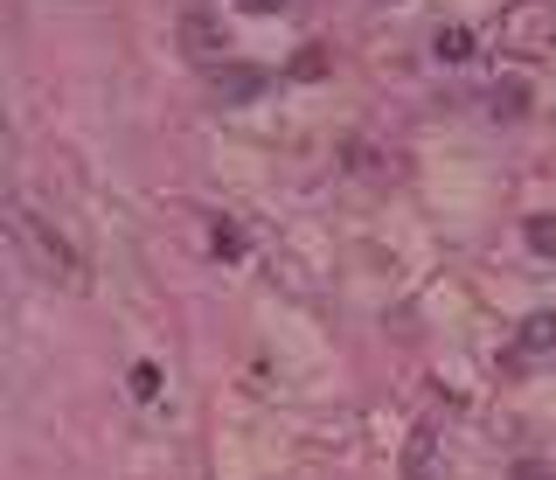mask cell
Returning <instances> with one entry per match:
<instances>
[{
    "label": "cell",
    "instance_id": "1",
    "mask_svg": "<svg viewBox=\"0 0 556 480\" xmlns=\"http://www.w3.org/2000/svg\"><path fill=\"white\" fill-rule=\"evenodd\" d=\"M8 230H14V244H22L28 258H35V271H42V279L70 286V293H84V286H91V265H84V251L70 244V237H63L42 210H35L28 195H14V202H8Z\"/></svg>",
    "mask_w": 556,
    "mask_h": 480
},
{
    "label": "cell",
    "instance_id": "2",
    "mask_svg": "<svg viewBox=\"0 0 556 480\" xmlns=\"http://www.w3.org/2000/svg\"><path fill=\"white\" fill-rule=\"evenodd\" d=\"M501 49L508 56H549L556 49V0H515L508 14H501Z\"/></svg>",
    "mask_w": 556,
    "mask_h": 480
},
{
    "label": "cell",
    "instance_id": "3",
    "mask_svg": "<svg viewBox=\"0 0 556 480\" xmlns=\"http://www.w3.org/2000/svg\"><path fill=\"white\" fill-rule=\"evenodd\" d=\"M271 91V71H257V63H216V98H230V105H243V98Z\"/></svg>",
    "mask_w": 556,
    "mask_h": 480
},
{
    "label": "cell",
    "instance_id": "4",
    "mask_svg": "<svg viewBox=\"0 0 556 480\" xmlns=\"http://www.w3.org/2000/svg\"><path fill=\"white\" fill-rule=\"evenodd\" d=\"M404 480H439V425H417L404 445Z\"/></svg>",
    "mask_w": 556,
    "mask_h": 480
},
{
    "label": "cell",
    "instance_id": "5",
    "mask_svg": "<svg viewBox=\"0 0 556 480\" xmlns=\"http://www.w3.org/2000/svg\"><path fill=\"white\" fill-rule=\"evenodd\" d=\"M549 349H556V314H529L521 334H515V363H535V355H549Z\"/></svg>",
    "mask_w": 556,
    "mask_h": 480
},
{
    "label": "cell",
    "instance_id": "6",
    "mask_svg": "<svg viewBox=\"0 0 556 480\" xmlns=\"http://www.w3.org/2000/svg\"><path fill=\"white\" fill-rule=\"evenodd\" d=\"M431 56H439V63H466V56H473V28H439V36H431Z\"/></svg>",
    "mask_w": 556,
    "mask_h": 480
},
{
    "label": "cell",
    "instance_id": "7",
    "mask_svg": "<svg viewBox=\"0 0 556 480\" xmlns=\"http://www.w3.org/2000/svg\"><path fill=\"white\" fill-rule=\"evenodd\" d=\"M521 237H529L535 258H556V216H529V223H521Z\"/></svg>",
    "mask_w": 556,
    "mask_h": 480
},
{
    "label": "cell",
    "instance_id": "8",
    "mask_svg": "<svg viewBox=\"0 0 556 480\" xmlns=\"http://www.w3.org/2000/svg\"><path fill=\"white\" fill-rule=\"evenodd\" d=\"M208 251H216V258H243V230H237V223H208Z\"/></svg>",
    "mask_w": 556,
    "mask_h": 480
},
{
    "label": "cell",
    "instance_id": "9",
    "mask_svg": "<svg viewBox=\"0 0 556 480\" xmlns=\"http://www.w3.org/2000/svg\"><path fill=\"white\" fill-rule=\"evenodd\" d=\"M181 28H188V36H181V42H188V56H216V28H208V14H188Z\"/></svg>",
    "mask_w": 556,
    "mask_h": 480
},
{
    "label": "cell",
    "instance_id": "10",
    "mask_svg": "<svg viewBox=\"0 0 556 480\" xmlns=\"http://www.w3.org/2000/svg\"><path fill=\"white\" fill-rule=\"evenodd\" d=\"M126 390H132L139 404H153V397H161V363H132V376H126Z\"/></svg>",
    "mask_w": 556,
    "mask_h": 480
},
{
    "label": "cell",
    "instance_id": "11",
    "mask_svg": "<svg viewBox=\"0 0 556 480\" xmlns=\"http://www.w3.org/2000/svg\"><path fill=\"white\" fill-rule=\"evenodd\" d=\"M521 105H529V98H521V84H501V91H494V112H508V118H515Z\"/></svg>",
    "mask_w": 556,
    "mask_h": 480
},
{
    "label": "cell",
    "instance_id": "12",
    "mask_svg": "<svg viewBox=\"0 0 556 480\" xmlns=\"http://www.w3.org/2000/svg\"><path fill=\"white\" fill-rule=\"evenodd\" d=\"M237 8H243V14H278L286 0H237Z\"/></svg>",
    "mask_w": 556,
    "mask_h": 480
}]
</instances>
